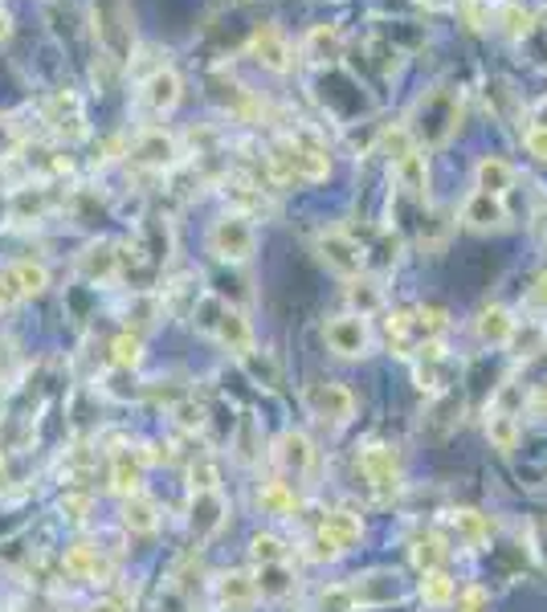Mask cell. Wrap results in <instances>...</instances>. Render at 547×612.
<instances>
[{
    "instance_id": "33",
    "label": "cell",
    "mask_w": 547,
    "mask_h": 612,
    "mask_svg": "<svg viewBox=\"0 0 547 612\" xmlns=\"http://www.w3.org/2000/svg\"><path fill=\"white\" fill-rule=\"evenodd\" d=\"M413 560H417L421 572H437V567L446 564L441 539H437V535H417V539H413Z\"/></svg>"
},
{
    "instance_id": "2",
    "label": "cell",
    "mask_w": 547,
    "mask_h": 612,
    "mask_svg": "<svg viewBox=\"0 0 547 612\" xmlns=\"http://www.w3.org/2000/svg\"><path fill=\"white\" fill-rule=\"evenodd\" d=\"M258 249V229L245 212H226L217 217L209 229V254L217 261H229V266H242V261L254 258Z\"/></svg>"
},
{
    "instance_id": "19",
    "label": "cell",
    "mask_w": 547,
    "mask_h": 612,
    "mask_svg": "<svg viewBox=\"0 0 547 612\" xmlns=\"http://www.w3.org/2000/svg\"><path fill=\"white\" fill-rule=\"evenodd\" d=\"M144 469H147V453H131V450H119L111 457V486L131 499V494H139V482H144Z\"/></svg>"
},
{
    "instance_id": "17",
    "label": "cell",
    "mask_w": 547,
    "mask_h": 612,
    "mask_svg": "<svg viewBox=\"0 0 547 612\" xmlns=\"http://www.w3.org/2000/svg\"><path fill=\"white\" fill-rule=\"evenodd\" d=\"M65 572H70V576H78V580L107 584L114 567L98 548H90V543H74V548L65 551Z\"/></svg>"
},
{
    "instance_id": "21",
    "label": "cell",
    "mask_w": 547,
    "mask_h": 612,
    "mask_svg": "<svg viewBox=\"0 0 547 612\" xmlns=\"http://www.w3.org/2000/svg\"><path fill=\"white\" fill-rule=\"evenodd\" d=\"M450 527L458 531L462 543H470V548H483V543H490V531H495L490 515L474 511V506H458V511H450Z\"/></svg>"
},
{
    "instance_id": "41",
    "label": "cell",
    "mask_w": 547,
    "mask_h": 612,
    "mask_svg": "<svg viewBox=\"0 0 547 612\" xmlns=\"http://www.w3.org/2000/svg\"><path fill=\"white\" fill-rule=\"evenodd\" d=\"M523 147H527V156H532V160H539L547 168V131L527 127L523 131Z\"/></svg>"
},
{
    "instance_id": "48",
    "label": "cell",
    "mask_w": 547,
    "mask_h": 612,
    "mask_svg": "<svg viewBox=\"0 0 547 612\" xmlns=\"http://www.w3.org/2000/svg\"><path fill=\"white\" fill-rule=\"evenodd\" d=\"M90 612H123V604H114V600H98Z\"/></svg>"
},
{
    "instance_id": "49",
    "label": "cell",
    "mask_w": 547,
    "mask_h": 612,
    "mask_svg": "<svg viewBox=\"0 0 547 612\" xmlns=\"http://www.w3.org/2000/svg\"><path fill=\"white\" fill-rule=\"evenodd\" d=\"M421 4H429V9H453V4H462V0H421Z\"/></svg>"
},
{
    "instance_id": "29",
    "label": "cell",
    "mask_w": 547,
    "mask_h": 612,
    "mask_svg": "<svg viewBox=\"0 0 547 612\" xmlns=\"http://www.w3.org/2000/svg\"><path fill=\"white\" fill-rule=\"evenodd\" d=\"M254 584H258V597L278 600L294 588V576H290L287 564H262L258 572H254Z\"/></svg>"
},
{
    "instance_id": "10",
    "label": "cell",
    "mask_w": 547,
    "mask_h": 612,
    "mask_svg": "<svg viewBox=\"0 0 547 612\" xmlns=\"http://www.w3.org/2000/svg\"><path fill=\"white\" fill-rule=\"evenodd\" d=\"M274 466L290 474V478H306L315 469V445L311 437L299 433V429H287V433L274 437Z\"/></svg>"
},
{
    "instance_id": "5",
    "label": "cell",
    "mask_w": 547,
    "mask_h": 612,
    "mask_svg": "<svg viewBox=\"0 0 547 612\" xmlns=\"http://www.w3.org/2000/svg\"><path fill=\"white\" fill-rule=\"evenodd\" d=\"M323 339L327 347L339 355V359H364L372 352V327L364 315H336V319L323 327Z\"/></svg>"
},
{
    "instance_id": "34",
    "label": "cell",
    "mask_w": 547,
    "mask_h": 612,
    "mask_svg": "<svg viewBox=\"0 0 547 612\" xmlns=\"http://www.w3.org/2000/svg\"><path fill=\"white\" fill-rule=\"evenodd\" d=\"M250 555H254V564H287V548H282V539L278 535H254L250 539Z\"/></svg>"
},
{
    "instance_id": "39",
    "label": "cell",
    "mask_w": 547,
    "mask_h": 612,
    "mask_svg": "<svg viewBox=\"0 0 547 612\" xmlns=\"http://www.w3.org/2000/svg\"><path fill=\"white\" fill-rule=\"evenodd\" d=\"M172 413H177L180 429H205V408H200L196 401H180Z\"/></svg>"
},
{
    "instance_id": "45",
    "label": "cell",
    "mask_w": 547,
    "mask_h": 612,
    "mask_svg": "<svg viewBox=\"0 0 547 612\" xmlns=\"http://www.w3.org/2000/svg\"><path fill=\"white\" fill-rule=\"evenodd\" d=\"M16 303V291H13V282H9V278L0 274V310H4V306H13Z\"/></svg>"
},
{
    "instance_id": "4",
    "label": "cell",
    "mask_w": 547,
    "mask_h": 612,
    "mask_svg": "<svg viewBox=\"0 0 547 612\" xmlns=\"http://www.w3.org/2000/svg\"><path fill=\"white\" fill-rule=\"evenodd\" d=\"M311 417L323 420V425H348L355 417V396L348 384H336V380H315L306 384L303 392Z\"/></svg>"
},
{
    "instance_id": "27",
    "label": "cell",
    "mask_w": 547,
    "mask_h": 612,
    "mask_svg": "<svg viewBox=\"0 0 547 612\" xmlns=\"http://www.w3.org/2000/svg\"><path fill=\"white\" fill-rule=\"evenodd\" d=\"M319 531L331 535L343 551H352L355 543H360V535H364V523H360V515H352V511H331V515L323 518Z\"/></svg>"
},
{
    "instance_id": "38",
    "label": "cell",
    "mask_w": 547,
    "mask_h": 612,
    "mask_svg": "<svg viewBox=\"0 0 547 612\" xmlns=\"http://www.w3.org/2000/svg\"><path fill=\"white\" fill-rule=\"evenodd\" d=\"M319 609H323V612H355L352 592H348V584H336V588H327V592L319 597Z\"/></svg>"
},
{
    "instance_id": "44",
    "label": "cell",
    "mask_w": 547,
    "mask_h": 612,
    "mask_svg": "<svg viewBox=\"0 0 547 612\" xmlns=\"http://www.w3.org/2000/svg\"><path fill=\"white\" fill-rule=\"evenodd\" d=\"M532 298H535V306H544V310H547V270H544V274H539V278H535Z\"/></svg>"
},
{
    "instance_id": "22",
    "label": "cell",
    "mask_w": 547,
    "mask_h": 612,
    "mask_svg": "<svg viewBox=\"0 0 547 612\" xmlns=\"http://www.w3.org/2000/svg\"><path fill=\"white\" fill-rule=\"evenodd\" d=\"M474 184H478V193H490V196H507L511 193V184H515V168L499 156H483L478 168H474Z\"/></svg>"
},
{
    "instance_id": "24",
    "label": "cell",
    "mask_w": 547,
    "mask_h": 612,
    "mask_svg": "<svg viewBox=\"0 0 547 612\" xmlns=\"http://www.w3.org/2000/svg\"><path fill=\"white\" fill-rule=\"evenodd\" d=\"M217 600L226 604V609H250L254 600H258V584L250 572H226L221 580H217Z\"/></svg>"
},
{
    "instance_id": "14",
    "label": "cell",
    "mask_w": 547,
    "mask_h": 612,
    "mask_svg": "<svg viewBox=\"0 0 547 612\" xmlns=\"http://www.w3.org/2000/svg\"><path fill=\"white\" fill-rule=\"evenodd\" d=\"M511 221V212L502 205V196H490V193H474L462 200V225L474 229V233H490V229H502Z\"/></svg>"
},
{
    "instance_id": "40",
    "label": "cell",
    "mask_w": 547,
    "mask_h": 612,
    "mask_svg": "<svg viewBox=\"0 0 547 612\" xmlns=\"http://www.w3.org/2000/svg\"><path fill=\"white\" fill-rule=\"evenodd\" d=\"M339 555H343V548H339L331 535H323V531L311 535V560H327V564H331Z\"/></svg>"
},
{
    "instance_id": "11",
    "label": "cell",
    "mask_w": 547,
    "mask_h": 612,
    "mask_svg": "<svg viewBox=\"0 0 547 612\" xmlns=\"http://www.w3.org/2000/svg\"><path fill=\"white\" fill-rule=\"evenodd\" d=\"M209 331L221 339L238 359H245V355L254 352V327H250V319H245L238 306L217 303V319L209 322Z\"/></svg>"
},
{
    "instance_id": "25",
    "label": "cell",
    "mask_w": 547,
    "mask_h": 612,
    "mask_svg": "<svg viewBox=\"0 0 547 612\" xmlns=\"http://www.w3.org/2000/svg\"><path fill=\"white\" fill-rule=\"evenodd\" d=\"M123 527L131 535H156V527H160V506L147 499V494H131L123 502Z\"/></svg>"
},
{
    "instance_id": "20",
    "label": "cell",
    "mask_w": 547,
    "mask_h": 612,
    "mask_svg": "<svg viewBox=\"0 0 547 612\" xmlns=\"http://www.w3.org/2000/svg\"><path fill=\"white\" fill-rule=\"evenodd\" d=\"M4 278L13 282L16 298H37V294H46V286H49L46 261H33V258H16L13 266L4 270Z\"/></svg>"
},
{
    "instance_id": "30",
    "label": "cell",
    "mask_w": 547,
    "mask_h": 612,
    "mask_svg": "<svg viewBox=\"0 0 547 612\" xmlns=\"http://www.w3.org/2000/svg\"><path fill=\"white\" fill-rule=\"evenodd\" d=\"M258 506L266 515H294L299 499H294V490L287 482H266L258 490Z\"/></svg>"
},
{
    "instance_id": "43",
    "label": "cell",
    "mask_w": 547,
    "mask_h": 612,
    "mask_svg": "<svg viewBox=\"0 0 547 612\" xmlns=\"http://www.w3.org/2000/svg\"><path fill=\"white\" fill-rule=\"evenodd\" d=\"M86 506H90V502L82 499V494H65V499H62V511L70 518H82V515H86Z\"/></svg>"
},
{
    "instance_id": "26",
    "label": "cell",
    "mask_w": 547,
    "mask_h": 612,
    "mask_svg": "<svg viewBox=\"0 0 547 612\" xmlns=\"http://www.w3.org/2000/svg\"><path fill=\"white\" fill-rule=\"evenodd\" d=\"M417 592L429 609H450L453 597H458V584H453V576L446 572V567H437V572H425V576H421Z\"/></svg>"
},
{
    "instance_id": "9",
    "label": "cell",
    "mask_w": 547,
    "mask_h": 612,
    "mask_svg": "<svg viewBox=\"0 0 547 612\" xmlns=\"http://www.w3.org/2000/svg\"><path fill=\"white\" fill-rule=\"evenodd\" d=\"M250 53L270 74H290L294 70V46H290V37L278 25H258L254 37H250Z\"/></svg>"
},
{
    "instance_id": "31",
    "label": "cell",
    "mask_w": 547,
    "mask_h": 612,
    "mask_svg": "<svg viewBox=\"0 0 547 612\" xmlns=\"http://www.w3.org/2000/svg\"><path fill=\"white\" fill-rule=\"evenodd\" d=\"M111 359L127 371L139 368V364H144V335H139V331H123V335H114Z\"/></svg>"
},
{
    "instance_id": "3",
    "label": "cell",
    "mask_w": 547,
    "mask_h": 612,
    "mask_svg": "<svg viewBox=\"0 0 547 612\" xmlns=\"http://www.w3.org/2000/svg\"><path fill=\"white\" fill-rule=\"evenodd\" d=\"M315 249H319L323 266L339 278H360L364 261H368L364 245L355 242L352 233H343V229H323L319 237H315Z\"/></svg>"
},
{
    "instance_id": "36",
    "label": "cell",
    "mask_w": 547,
    "mask_h": 612,
    "mask_svg": "<svg viewBox=\"0 0 547 612\" xmlns=\"http://www.w3.org/2000/svg\"><path fill=\"white\" fill-rule=\"evenodd\" d=\"M348 298H352L355 315H364V319H368L372 310L380 306V291H376V282H360V278H352V291H348Z\"/></svg>"
},
{
    "instance_id": "23",
    "label": "cell",
    "mask_w": 547,
    "mask_h": 612,
    "mask_svg": "<svg viewBox=\"0 0 547 612\" xmlns=\"http://www.w3.org/2000/svg\"><path fill=\"white\" fill-rule=\"evenodd\" d=\"M392 176H397V184H401L404 193L409 196H425L429 193V163H425V151H409L404 160H397L392 163Z\"/></svg>"
},
{
    "instance_id": "16",
    "label": "cell",
    "mask_w": 547,
    "mask_h": 612,
    "mask_svg": "<svg viewBox=\"0 0 547 612\" xmlns=\"http://www.w3.org/2000/svg\"><path fill=\"white\" fill-rule=\"evenodd\" d=\"M515 327H519V319L499 303L483 306V310H478V319H474V331H478V339H483V343H490V347H511Z\"/></svg>"
},
{
    "instance_id": "42",
    "label": "cell",
    "mask_w": 547,
    "mask_h": 612,
    "mask_svg": "<svg viewBox=\"0 0 547 612\" xmlns=\"http://www.w3.org/2000/svg\"><path fill=\"white\" fill-rule=\"evenodd\" d=\"M532 551L535 560H539V567L547 572V518H535L532 523Z\"/></svg>"
},
{
    "instance_id": "15",
    "label": "cell",
    "mask_w": 547,
    "mask_h": 612,
    "mask_svg": "<svg viewBox=\"0 0 547 612\" xmlns=\"http://www.w3.org/2000/svg\"><path fill=\"white\" fill-rule=\"evenodd\" d=\"M226 515H229V506H226V499H221V490L193 494V502H189V531L205 543V539H212V535L226 527Z\"/></svg>"
},
{
    "instance_id": "1",
    "label": "cell",
    "mask_w": 547,
    "mask_h": 612,
    "mask_svg": "<svg viewBox=\"0 0 547 612\" xmlns=\"http://www.w3.org/2000/svg\"><path fill=\"white\" fill-rule=\"evenodd\" d=\"M90 16H95V37L98 46H102V53L111 62H127L131 46H135V25H131L127 0H95Z\"/></svg>"
},
{
    "instance_id": "51",
    "label": "cell",
    "mask_w": 547,
    "mask_h": 612,
    "mask_svg": "<svg viewBox=\"0 0 547 612\" xmlns=\"http://www.w3.org/2000/svg\"><path fill=\"white\" fill-rule=\"evenodd\" d=\"M4 482H9V469H4V457H0V490H4Z\"/></svg>"
},
{
    "instance_id": "18",
    "label": "cell",
    "mask_w": 547,
    "mask_h": 612,
    "mask_svg": "<svg viewBox=\"0 0 547 612\" xmlns=\"http://www.w3.org/2000/svg\"><path fill=\"white\" fill-rule=\"evenodd\" d=\"M303 58L315 65H331L343 58V33L336 29V25H315V29H306L303 37Z\"/></svg>"
},
{
    "instance_id": "13",
    "label": "cell",
    "mask_w": 547,
    "mask_h": 612,
    "mask_svg": "<svg viewBox=\"0 0 547 612\" xmlns=\"http://www.w3.org/2000/svg\"><path fill=\"white\" fill-rule=\"evenodd\" d=\"M360 469H364V478H368L376 490H385V494H392V490L401 486V462H397L392 445H380V441L364 445V453H360Z\"/></svg>"
},
{
    "instance_id": "7",
    "label": "cell",
    "mask_w": 547,
    "mask_h": 612,
    "mask_svg": "<svg viewBox=\"0 0 547 612\" xmlns=\"http://www.w3.org/2000/svg\"><path fill=\"white\" fill-rule=\"evenodd\" d=\"M180 95H184V82L172 65H156L144 82H139V107H144L151 119H163V114L177 111Z\"/></svg>"
},
{
    "instance_id": "6",
    "label": "cell",
    "mask_w": 547,
    "mask_h": 612,
    "mask_svg": "<svg viewBox=\"0 0 547 612\" xmlns=\"http://www.w3.org/2000/svg\"><path fill=\"white\" fill-rule=\"evenodd\" d=\"M131 160L147 172H172L180 163V139L163 127H144L131 144Z\"/></svg>"
},
{
    "instance_id": "32",
    "label": "cell",
    "mask_w": 547,
    "mask_h": 612,
    "mask_svg": "<svg viewBox=\"0 0 547 612\" xmlns=\"http://www.w3.org/2000/svg\"><path fill=\"white\" fill-rule=\"evenodd\" d=\"M532 21H535V16L527 13V9H519L515 0H507V4L499 9V25H502V33H507L511 41H523V37L532 33Z\"/></svg>"
},
{
    "instance_id": "28",
    "label": "cell",
    "mask_w": 547,
    "mask_h": 612,
    "mask_svg": "<svg viewBox=\"0 0 547 612\" xmlns=\"http://www.w3.org/2000/svg\"><path fill=\"white\" fill-rule=\"evenodd\" d=\"M486 441H490L499 453L515 450L519 445V417L515 413H499V408H490V417H486Z\"/></svg>"
},
{
    "instance_id": "37",
    "label": "cell",
    "mask_w": 547,
    "mask_h": 612,
    "mask_svg": "<svg viewBox=\"0 0 547 612\" xmlns=\"http://www.w3.org/2000/svg\"><path fill=\"white\" fill-rule=\"evenodd\" d=\"M453 609L458 612H490V592L478 588V584H470V588H462V592L453 597Z\"/></svg>"
},
{
    "instance_id": "35",
    "label": "cell",
    "mask_w": 547,
    "mask_h": 612,
    "mask_svg": "<svg viewBox=\"0 0 547 612\" xmlns=\"http://www.w3.org/2000/svg\"><path fill=\"white\" fill-rule=\"evenodd\" d=\"M221 469L212 466V462H205V457H200V462H193V466H189V486H193V494H205V490H221Z\"/></svg>"
},
{
    "instance_id": "46",
    "label": "cell",
    "mask_w": 547,
    "mask_h": 612,
    "mask_svg": "<svg viewBox=\"0 0 547 612\" xmlns=\"http://www.w3.org/2000/svg\"><path fill=\"white\" fill-rule=\"evenodd\" d=\"M532 127L547 131V98H539V102H535V111H532Z\"/></svg>"
},
{
    "instance_id": "8",
    "label": "cell",
    "mask_w": 547,
    "mask_h": 612,
    "mask_svg": "<svg viewBox=\"0 0 547 612\" xmlns=\"http://www.w3.org/2000/svg\"><path fill=\"white\" fill-rule=\"evenodd\" d=\"M348 592H352V604H355V612H360V609H380V604L401 600L404 584H401V576H397V572L376 567V572H364V576L348 580Z\"/></svg>"
},
{
    "instance_id": "50",
    "label": "cell",
    "mask_w": 547,
    "mask_h": 612,
    "mask_svg": "<svg viewBox=\"0 0 547 612\" xmlns=\"http://www.w3.org/2000/svg\"><path fill=\"white\" fill-rule=\"evenodd\" d=\"M4 37H9V13L0 9V41H4Z\"/></svg>"
},
{
    "instance_id": "47",
    "label": "cell",
    "mask_w": 547,
    "mask_h": 612,
    "mask_svg": "<svg viewBox=\"0 0 547 612\" xmlns=\"http://www.w3.org/2000/svg\"><path fill=\"white\" fill-rule=\"evenodd\" d=\"M532 413H535V417L547 420V388H539V392L532 396Z\"/></svg>"
},
{
    "instance_id": "12",
    "label": "cell",
    "mask_w": 547,
    "mask_h": 612,
    "mask_svg": "<svg viewBox=\"0 0 547 612\" xmlns=\"http://www.w3.org/2000/svg\"><path fill=\"white\" fill-rule=\"evenodd\" d=\"M78 274L86 282H114V278L123 274V254H119V245L114 242H90L86 249L78 254Z\"/></svg>"
}]
</instances>
